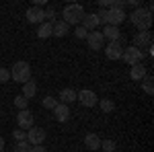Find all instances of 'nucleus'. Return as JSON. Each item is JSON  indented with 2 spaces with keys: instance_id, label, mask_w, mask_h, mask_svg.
Instances as JSON below:
<instances>
[{
  "instance_id": "nucleus-1",
  "label": "nucleus",
  "mask_w": 154,
  "mask_h": 152,
  "mask_svg": "<svg viewBox=\"0 0 154 152\" xmlns=\"http://www.w3.org/2000/svg\"><path fill=\"white\" fill-rule=\"evenodd\" d=\"M128 17H130V23L134 25L138 31H148V29H150V25H152V12H148L144 6L134 8Z\"/></svg>"
},
{
  "instance_id": "nucleus-2",
  "label": "nucleus",
  "mask_w": 154,
  "mask_h": 152,
  "mask_svg": "<svg viewBox=\"0 0 154 152\" xmlns=\"http://www.w3.org/2000/svg\"><path fill=\"white\" fill-rule=\"evenodd\" d=\"M84 17V8L80 6V4H66L64 6V11H62V21L68 25H80V21H82Z\"/></svg>"
},
{
  "instance_id": "nucleus-3",
  "label": "nucleus",
  "mask_w": 154,
  "mask_h": 152,
  "mask_svg": "<svg viewBox=\"0 0 154 152\" xmlns=\"http://www.w3.org/2000/svg\"><path fill=\"white\" fill-rule=\"evenodd\" d=\"M11 78L14 82H27L31 80V66H29V62H25V60H19L14 66H12L11 70Z\"/></svg>"
},
{
  "instance_id": "nucleus-4",
  "label": "nucleus",
  "mask_w": 154,
  "mask_h": 152,
  "mask_svg": "<svg viewBox=\"0 0 154 152\" xmlns=\"http://www.w3.org/2000/svg\"><path fill=\"white\" fill-rule=\"evenodd\" d=\"M121 60H123V62H125L128 66H136V64H142V60H144V51L136 49L134 45L123 47V56H121Z\"/></svg>"
},
{
  "instance_id": "nucleus-5",
  "label": "nucleus",
  "mask_w": 154,
  "mask_h": 152,
  "mask_svg": "<svg viewBox=\"0 0 154 152\" xmlns=\"http://www.w3.org/2000/svg\"><path fill=\"white\" fill-rule=\"evenodd\" d=\"M76 101H78L82 107H95L97 103H99V97H97L95 91H91V88H82V91L76 93Z\"/></svg>"
},
{
  "instance_id": "nucleus-6",
  "label": "nucleus",
  "mask_w": 154,
  "mask_h": 152,
  "mask_svg": "<svg viewBox=\"0 0 154 152\" xmlns=\"http://www.w3.org/2000/svg\"><path fill=\"white\" fill-rule=\"evenodd\" d=\"M48 138V134H45V129L43 128H33L27 129V142H29V146H41L43 142Z\"/></svg>"
},
{
  "instance_id": "nucleus-7",
  "label": "nucleus",
  "mask_w": 154,
  "mask_h": 152,
  "mask_svg": "<svg viewBox=\"0 0 154 152\" xmlns=\"http://www.w3.org/2000/svg\"><path fill=\"white\" fill-rule=\"evenodd\" d=\"M152 45V35H150V31H138L136 35H134V47L136 49H148V47Z\"/></svg>"
},
{
  "instance_id": "nucleus-8",
  "label": "nucleus",
  "mask_w": 154,
  "mask_h": 152,
  "mask_svg": "<svg viewBox=\"0 0 154 152\" xmlns=\"http://www.w3.org/2000/svg\"><path fill=\"white\" fill-rule=\"evenodd\" d=\"M17 123H19V128L21 129H31L33 126H35V117H33V113L29 111V109H23V111H19V115H17Z\"/></svg>"
},
{
  "instance_id": "nucleus-9",
  "label": "nucleus",
  "mask_w": 154,
  "mask_h": 152,
  "mask_svg": "<svg viewBox=\"0 0 154 152\" xmlns=\"http://www.w3.org/2000/svg\"><path fill=\"white\" fill-rule=\"evenodd\" d=\"M25 17H27L29 23L41 25V23H43V19H45V11H43V6H29L27 12H25Z\"/></svg>"
},
{
  "instance_id": "nucleus-10",
  "label": "nucleus",
  "mask_w": 154,
  "mask_h": 152,
  "mask_svg": "<svg viewBox=\"0 0 154 152\" xmlns=\"http://www.w3.org/2000/svg\"><path fill=\"white\" fill-rule=\"evenodd\" d=\"M86 43H88V47H91L93 51L103 49V47H105V37H103L101 31H91V33L86 35Z\"/></svg>"
},
{
  "instance_id": "nucleus-11",
  "label": "nucleus",
  "mask_w": 154,
  "mask_h": 152,
  "mask_svg": "<svg viewBox=\"0 0 154 152\" xmlns=\"http://www.w3.org/2000/svg\"><path fill=\"white\" fill-rule=\"evenodd\" d=\"M105 56L109 60H121V56H123V43L121 41H109L105 47Z\"/></svg>"
},
{
  "instance_id": "nucleus-12",
  "label": "nucleus",
  "mask_w": 154,
  "mask_h": 152,
  "mask_svg": "<svg viewBox=\"0 0 154 152\" xmlns=\"http://www.w3.org/2000/svg\"><path fill=\"white\" fill-rule=\"evenodd\" d=\"M125 11L123 8H109L107 11V25H113V27H119V23L125 21Z\"/></svg>"
},
{
  "instance_id": "nucleus-13",
  "label": "nucleus",
  "mask_w": 154,
  "mask_h": 152,
  "mask_svg": "<svg viewBox=\"0 0 154 152\" xmlns=\"http://www.w3.org/2000/svg\"><path fill=\"white\" fill-rule=\"evenodd\" d=\"M99 19H97V12H84L82 21H80V27H84L88 33L91 31H97V27H99Z\"/></svg>"
},
{
  "instance_id": "nucleus-14",
  "label": "nucleus",
  "mask_w": 154,
  "mask_h": 152,
  "mask_svg": "<svg viewBox=\"0 0 154 152\" xmlns=\"http://www.w3.org/2000/svg\"><path fill=\"white\" fill-rule=\"evenodd\" d=\"M54 117L58 119L60 123L68 121V119H70V107L64 105V103H58V105L54 107Z\"/></svg>"
},
{
  "instance_id": "nucleus-15",
  "label": "nucleus",
  "mask_w": 154,
  "mask_h": 152,
  "mask_svg": "<svg viewBox=\"0 0 154 152\" xmlns=\"http://www.w3.org/2000/svg\"><path fill=\"white\" fill-rule=\"evenodd\" d=\"M101 33H103V37H105V39H109V41H121V31H119V27L105 25Z\"/></svg>"
},
{
  "instance_id": "nucleus-16",
  "label": "nucleus",
  "mask_w": 154,
  "mask_h": 152,
  "mask_svg": "<svg viewBox=\"0 0 154 152\" xmlns=\"http://www.w3.org/2000/svg\"><path fill=\"white\" fill-rule=\"evenodd\" d=\"M84 146L88 148V152H95L101 148V138L97 136L95 132H91V134H86L84 136Z\"/></svg>"
},
{
  "instance_id": "nucleus-17",
  "label": "nucleus",
  "mask_w": 154,
  "mask_h": 152,
  "mask_svg": "<svg viewBox=\"0 0 154 152\" xmlns=\"http://www.w3.org/2000/svg\"><path fill=\"white\" fill-rule=\"evenodd\" d=\"M146 74H148V70H146V66H142V64L131 66V70H130L131 80H138V82H142L144 78H146Z\"/></svg>"
},
{
  "instance_id": "nucleus-18",
  "label": "nucleus",
  "mask_w": 154,
  "mask_h": 152,
  "mask_svg": "<svg viewBox=\"0 0 154 152\" xmlns=\"http://www.w3.org/2000/svg\"><path fill=\"white\" fill-rule=\"evenodd\" d=\"M74 101H76V91H74V88H62V91H60L58 103L68 105V103H74Z\"/></svg>"
},
{
  "instance_id": "nucleus-19",
  "label": "nucleus",
  "mask_w": 154,
  "mask_h": 152,
  "mask_svg": "<svg viewBox=\"0 0 154 152\" xmlns=\"http://www.w3.org/2000/svg\"><path fill=\"white\" fill-rule=\"evenodd\" d=\"M68 31H70V27L64 21H56L54 27H51V35L54 37H64V35H68Z\"/></svg>"
},
{
  "instance_id": "nucleus-20",
  "label": "nucleus",
  "mask_w": 154,
  "mask_h": 152,
  "mask_svg": "<svg viewBox=\"0 0 154 152\" xmlns=\"http://www.w3.org/2000/svg\"><path fill=\"white\" fill-rule=\"evenodd\" d=\"M37 95V84H35V80L31 78V80H27L23 84V97L25 99H33Z\"/></svg>"
},
{
  "instance_id": "nucleus-21",
  "label": "nucleus",
  "mask_w": 154,
  "mask_h": 152,
  "mask_svg": "<svg viewBox=\"0 0 154 152\" xmlns=\"http://www.w3.org/2000/svg\"><path fill=\"white\" fill-rule=\"evenodd\" d=\"M51 27H54V23H41L39 25V29H37V37L39 39H48V37H51Z\"/></svg>"
},
{
  "instance_id": "nucleus-22",
  "label": "nucleus",
  "mask_w": 154,
  "mask_h": 152,
  "mask_svg": "<svg viewBox=\"0 0 154 152\" xmlns=\"http://www.w3.org/2000/svg\"><path fill=\"white\" fill-rule=\"evenodd\" d=\"M142 88L146 95H152L154 93V78L150 76V74H146V78L142 80Z\"/></svg>"
},
{
  "instance_id": "nucleus-23",
  "label": "nucleus",
  "mask_w": 154,
  "mask_h": 152,
  "mask_svg": "<svg viewBox=\"0 0 154 152\" xmlns=\"http://www.w3.org/2000/svg\"><path fill=\"white\" fill-rule=\"evenodd\" d=\"M99 107H101L103 113H111V111L115 109V103H113L111 99H99Z\"/></svg>"
},
{
  "instance_id": "nucleus-24",
  "label": "nucleus",
  "mask_w": 154,
  "mask_h": 152,
  "mask_svg": "<svg viewBox=\"0 0 154 152\" xmlns=\"http://www.w3.org/2000/svg\"><path fill=\"white\" fill-rule=\"evenodd\" d=\"M41 105H43V109H51V111H54V107L58 105V99H56V97H43V101H41Z\"/></svg>"
},
{
  "instance_id": "nucleus-25",
  "label": "nucleus",
  "mask_w": 154,
  "mask_h": 152,
  "mask_svg": "<svg viewBox=\"0 0 154 152\" xmlns=\"http://www.w3.org/2000/svg\"><path fill=\"white\" fill-rule=\"evenodd\" d=\"M101 148L105 152H115V148H117V144H115V140H101Z\"/></svg>"
},
{
  "instance_id": "nucleus-26",
  "label": "nucleus",
  "mask_w": 154,
  "mask_h": 152,
  "mask_svg": "<svg viewBox=\"0 0 154 152\" xmlns=\"http://www.w3.org/2000/svg\"><path fill=\"white\" fill-rule=\"evenodd\" d=\"M27 105H29V99H25L23 95L14 97V107H17L19 111H23V109H27Z\"/></svg>"
},
{
  "instance_id": "nucleus-27",
  "label": "nucleus",
  "mask_w": 154,
  "mask_h": 152,
  "mask_svg": "<svg viewBox=\"0 0 154 152\" xmlns=\"http://www.w3.org/2000/svg\"><path fill=\"white\" fill-rule=\"evenodd\" d=\"M12 138H14V140L17 142H25L27 140V132H25V129H14V132H12Z\"/></svg>"
},
{
  "instance_id": "nucleus-28",
  "label": "nucleus",
  "mask_w": 154,
  "mask_h": 152,
  "mask_svg": "<svg viewBox=\"0 0 154 152\" xmlns=\"http://www.w3.org/2000/svg\"><path fill=\"white\" fill-rule=\"evenodd\" d=\"M29 148H31V146H29V142L25 140V142H17V144H14V152H29Z\"/></svg>"
},
{
  "instance_id": "nucleus-29",
  "label": "nucleus",
  "mask_w": 154,
  "mask_h": 152,
  "mask_svg": "<svg viewBox=\"0 0 154 152\" xmlns=\"http://www.w3.org/2000/svg\"><path fill=\"white\" fill-rule=\"evenodd\" d=\"M8 80H11V70L0 66V82H8Z\"/></svg>"
},
{
  "instance_id": "nucleus-30",
  "label": "nucleus",
  "mask_w": 154,
  "mask_h": 152,
  "mask_svg": "<svg viewBox=\"0 0 154 152\" xmlns=\"http://www.w3.org/2000/svg\"><path fill=\"white\" fill-rule=\"evenodd\" d=\"M43 11H45V19H49V23H56V8L48 6V8H43Z\"/></svg>"
},
{
  "instance_id": "nucleus-31",
  "label": "nucleus",
  "mask_w": 154,
  "mask_h": 152,
  "mask_svg": "<svg viewBox=\"0 0 154 152\" xmlns=\"http://www.w3.org/2000/svg\"><path fill=\"white\" fill-rule=\"evenodd\" d=\"M74 35L78 37V39H86V35H88V31H86L84 27H80V25H78V27L74 29Z\"/></svg>"
},
{
  "instance_id": "nucleus-32",
  "label": "nucleus",
  "mask_w": 154,
  "mask_h": 152,
  "mask_svg": "<svg viewBox=\"0 0 154 152\" xmlns=\"http://www.w3.org/2000/svg\"><path fill=\"white\" fill-rule=\"evenodd\" d=\"M29 152H48V148H45L43 144H41V146H31V148H29Z\"/></svg>"
},
{
  "instance_id": "nucleus-33",
  "label": "nucleus",
  "mask_w": 154,
  "mask_h": 152,
  "mask_svg": "<svg viewBox=\"0 0 154 152\" xmlns=\"http://www.w3.org/2000/svg\"><path fill=\"white\" fill-rule=\"evenodd\" d=\"M0 152H4V138L0 136Z\"/></svg>"
}]
</instances>
